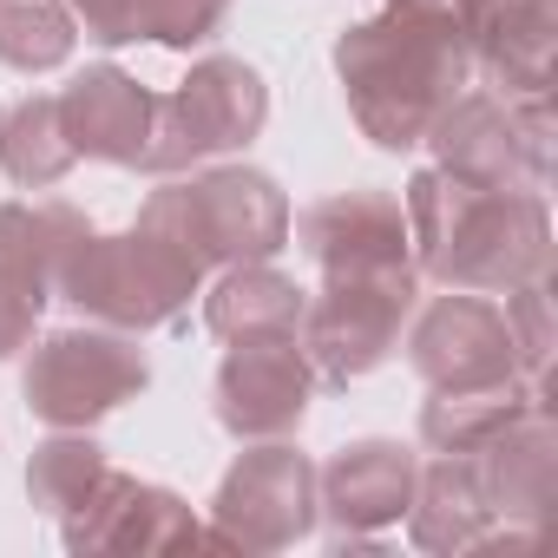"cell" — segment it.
Returning <instances> with one entry per match:
<instances>
[{
  "mask_svg": "<svg viewBox=\"0 0 558 558\" xmlns=\"http://www.w3.org/2000/svg\"><path fill=\"white\" fill-rule=\"evenodd\" d=\"M138 223H151L171 243H184L204 269L269 263L296 230L283 184H276L269 171H256V165H197L191 178L178 171V178H165L145 197Z\"/></svg>",
  "mask_w": 558,
  "mask_h": 558,
  "instance_id": "cell-4",
  "label": "cell"
},
{
  "mask_svg": "<svg viewBox=\"0 0 558 558\" xmlns=\"http://www.w3.org/2000/svg\"><path fill=\"white\" fill-rule=\"evenodd\" d=\"M336 80L368 145L414 151L427 125L466 93L473 53L447 0H388L375 21H355L336 40Z\"/></svg>",
  "mask_w": 558,
  "mask_h": 558,
  "instance_id": "cell-1",
  "label": "cell"
},
{
  "mask_svg": "<svg viewBox=\"0 0 558 558\" xmlns=\"http://www.w3.org/2000/svg\"><path fill=\"white\" fill-rule=\"evenodd\" d=\"M204 263L171 243L165 230L151 223H132L119 236H99L86 230V243L66 256L60 269V290L53 303L80 310L86 323L99 329H119V336H145V329H165L191 310V296H204Z\"/></svg>",
  "mask_w": 558,
  "mask_h": 558,
  "instance_id": "cell-3",
  "label": "cell"
},
{
  "mask_svg": "<svg viewBox=\"0 0 558 558\" xmlns=\"http://www.w3.org/2000/svg\"><path fill=\"white\" fill-rule=\"evenodd\" d=\"M532 401H545V395L525 388L519 375L512 381H486V388H427L421 440H427V453H473Z\"/></svg>",
  "mask_w": 558,
  "mask_h": 558,
  "instance_id": "cell-22",
  "label": "cell"
},
{
  "mask_svg": "<svg viewBox=\"0 0 558 558\" xmlns=\"http://www.w3.org/2000/svg\"><path fill=\"white\" fill-rule=\"evenodd\" d=\"M303 250L323 283H421L408 210L388 191H336L303 210Z\"/></svg>",
  "mask_w": 558,
  "mask_h": 558,
  "instance_id": "cell-10",
  "label": "cell"
},
{
  "mask_svg": "<svg viewBox=\"0 0 558 558\" xmlns=\"http://www.w3.org/2000/svg\"><path fill=\"white\" fill-rule=\"evenodd\" d=\"M112 473L106 447L93 440V427H53L34 460H27V499L47 512V519H66L73 506H86V493Z\"/></svg>",
  "mask_w": 558,
  "mask_h": 558,
  "instance_id": "cell-23",
  "label": "cell"
},
{
  "mask_svg": "<svg viewBox=\"0 0 558 558\" xmlns=\"http://www.w3.org/2000/svg\"><path fill=\"white\" fill-rule=\"evenodd\" d=\"M473 73L499 86V99L551 93V53H558V0H447Z\"/></svg>",
  "mask_w": 558,
  "mask_h": 558,
  "instance_id": "cell-16",
  "label": "cell"
},
{
  "mask_svg": "<svg viewBox=\"0 0 558 558\" xmlns=\"http://www.w3.org/2000/svg\"><path fill=\"white\" fill-rule=\"evenodd\" d=\"M316 532V460L290 440H243L210 493V525L197 545L223 551H290Z\"/></svg>",
  "mask_w": 558,
  "mask_h": 558,
  "instance_id": "cell-8",
  "label": "cell"
},
{
  "mask_svg": "<svg viewBox=\"0 0 558 558\" xmlns=\"http://www.w3.org/2000/svg\"><path fill=\"white\" fill-rule=\"evenodd\" d=\"M145 388H151V362L138 355V336L99 329V323L40 336L21 368V401L47 427H99Z\"/></svg>",
  "mask_w": 558,
  "mask_h": 558,
  "instance_id": "cell-7",
  "label": "cell"
},
{
  "mask_svg": "<svg viewBox=\"0 0 558 558\" xmlns=\"http://www.w3.org/2000/svg\"><path fill=\"white\" fill-rule=\"evenodd\" d=\"M53 99H60L66 138H73L80 158H99V165H125V171H138L145 138H151V93H145L125 66L99 60V66L73 73Z\"/></svg>",
  "mask_w": 558,
  "mask_h": 558,
  "instance_id": "cell-17",
  "label": "cell"
},
{
  "mask_svg": "<svg viewBox=\"0 0 558 558\" xmlns=\"http://www.w3.org/2000/svg\"><path fill=\"white\" fill-rule=\"evenodd\" d=\"M466 460H473V480H480V493L493 506V525L545 532V519L558 506V427H551V401L519 408Z\"/></svg>",
  "mask_w": 558,
  "mask_h": 558,
  "instance_id": "cell-15",
  "label": "cell"
},
{
  "mask_svg": "<svg viewBox=\"0 0 558 558\" xmlns=\"http://www.w3.org/2000/svg\"><path fill=\"white\" fill-rule=\"evenodd\" d=\"M223 21H230V0H151L145 40H158V47H171V53H191V47L217 40Z\"/></svg>",
  "mask_w": 558,
  "mask_h": 558,
  "instance_id": "cell-26",
  "label": "cell"
},
{
  "mask_svg": "<svg viewBox=\"0 0 558 558\" xmlns=\"http://www.w3.org/2000/svg\"><path fill=\"white\" fill-rule=\"evenodd\" d=\"M269 125V86L250 60L210 53L191 66L184 86H171L165 99H151V138L138 171L151 178H178L197 165H217L230 151H243L256 132Z\"/></svg>",
  "mask_w": 558,
  "mask_h": 558,
  "instance_id": "cell-6",
  "label": "cell"
},
{
  "mask_svg": "<svg viewBox=\"0 0 558 558\" xmlns=\"http://www.w3.org/2000/svg\"><path fill=\"white\" fill-rule=\"evenodd\" d=\"M40 296L34 290H21L14 276H0V362H14V355H27L34 349V329H40Z\"/></svg>",
  "mask_w": 558,
  "mask_h": 558,
  "instance_id": "cell-28",
  "label": "cell"
},
{
  "mask_svg": "<svg viewBox=\"0 0 558 558\" xmlns=\"http://www.w3.org/2000/svg\"><path fill=\"white\" fill-rule=\"evenodd\" d=\"M60 538L80 558H93V551H184L204 538V525L171 486H151V480H132L112 466L86 493V506H73L60 519Z\"/></svg>",
  "mask_w": 558,
  "mask_h": 558,
  "instance_id": "cell-14",
  "label": "cell"
},
{
  "mask_svg": "<svg viewBox=\"0 0 558 558\" xmlns=\"http://www.w3.org/2000/svg\"><path fill=\"white\" fill-rule=\"evenodd\" d=\"M414 303H421V283H323V296H310L303 329H296L316 381L349 388L375 375L395 355Z\"/></svg>",
  "mask_w": 558,
  "mask_h": 558,
  "instance_id": "cell-9",
  "label": "cell"
},
{
  "mask_svg": "<svg viewBox=\"0 0 558 558\" xmlns=\"http://www.w3.org/2000/svg\"><path fill=\"white\" fill-rule=\"evenodd\" d=\"M73 165H80V151L66 138V119H60L53 93H27L0 112V171L21 191H53V184L73 178Z\"/></svg>",
  "mask_w": 558,
  "mask_h": 558,
  "instance_id": "cell-21",
  "label": "cell"
},
{
  "mask_svg": "<svg viewBox=\"0 0 558 558\" xmlns=\"http://www.w3.org/2000/svg\"><path fill=\"white\" fill-rule=\"evenodd\" d=\"M414 269L440 290L506 296L525 283H551V210L545 191H480L447 178L440 165L414 171L401 191Z\"/></svg>",
  "mask_w": 558,
  "mask_h": 558,
  "instance_id": "cell-2",
  "label": "cell"
},
{
  "mask_svg": "<svg viewBox=\"0 0 558 558\" xmlns=\"http://www.w3.org/2000/svg\"><path fill=\"white\" fill-rule=\"evenodd\" d=\"M80 47L66 0H0V66L14 73H60Z\"/></svg>",
  "mask_w": 558,
  "mask_h": 558,
  "instance_id": "cell-24",
  "label": "cell"
},
{
  "mask_svg": "<svg viewBox=\"0 0 558 558\" xmlns=\"http://www.w3.org/2000/svg\"><path fill=\"white\" fill-rule=\"evenodd\" d=\"M310 401H316V368L296 336L230 342L210 381V414L230 440H290L310 421Z\"/></svg>",
  "mask_w": 558,
  "mask_h": 558,
  "instance_id": "cell-11",
  "label": "cell"
},
{
  "mask_svg": "<svg viewBox=\"0 0 558 558\" xmlns=\"http://www.w3.org/2000/svg\"><path fill=\"white\" fill-rule=\"evenodd\" d=\"M434 151V165L460 184H480V191H545L551 184V158H558V138H551V93H519V99H499V93H460L421 138Z\"/></svg>",
  "mask_w": 558,
  "mask_h": 558,
  "instance_id": "cell-5",
  "label": "cell"
},
{
  "mask_svg": "<svg viewBox=\"0 0 558 558\" xmlns=\"http://www.w3.org/2000/svg\"><path fill=\"white\" fill-rule=\"evenodd\" d=\"M421 480V453L401 440H349L316 466V519H329L336 545H375L388 525H401Z\"/></svg>",
  "mask_w": 558,
  "mask_h": 558,
  "instance_id": "cell-13",
  "label": "cell"
},
{
  "mask_svg": "<svg viewBox=\"0 0 558 558\" xmlns=\"http://www.w3.org/2000/svg\"><path fill=\"white\" fill-rule=\"evenodd\" d=\"M93 217L66 197H40V204H0V276H14L21 290H34L40 303H53L66 256L86 243Z\"/></svg>",
  "mask_w": 558,
  "mask_h": 558,
  "instance_id": "cell-20",
  "label": "cell"
},
{
  "mask_svg": "<svg viewBox=\"0 0 558 558\" xmlns=\"http://www.w3.org/2000/svg\"><path fill=\"white\" fill-rule=\"evenodd\" d=\"M66 14H73V27L93 40V47H132V40H145V27H151V0H66Z\"/></svg>",
  "mask_w": 558,
  "mask_h": 558,
  "instance_id": "cell-27",
  "label": "cell"
},
{
  "mask_svg": "<svg viewBox=\"0 0 558 558\" xmlns=\"http://www.w3.org/2000/svg\"><path fill=\"white\" fill-rule=\"evenodd\" d=\"M408 368L427 388H486V381H512V342H506V316L493 296L473 290H447L434 303H414L408 316Z\"/></svg>",
  "mask_w": 558,
  "mask_h": 558,
  "instance_id": "cell-12",
  "label": "cell"
},
{
  "mask_svg": "<svg viewBox=\"0 0 558 558\" xmlns=\"http://www.w3.org/2000/svg\"><path fill=\"white\" fill-rule=\"evenodd\" d=\"M408 538L421 551H480L486 532H493V506L473 480V460L466 453H434L421 460V480H414V499H408Z\"/></svg>",
  "mask_w": 558,
  "mask_h": 558,
  "instance_id": "cell-19",
  "label": "cell"
},
{
  "mask_svg": "<svg viewBox=\"0 0 558 558\" xmlns=\"http://www.w3.org/2000/svg\"><path fill=\"white\" fill-rule=\"evenodd\" d=\"M499 316H506V342H512V368H519V381L545 395V375H551V349H558L551 283H525V290H506Z\"/></svg>",
  "mask_w": 558,
  "mask_h": 558,
  "instance_id": "cell-25",
  "label": "cell"
},
{
  "mask_svg": "<svg viewBox=\"0 0 558 558\" xmlns=\"http://www.w3.org/2000/svg\"><path fill=\"white\" fill-rule=\"evenodd\" d=\"M310 310V290H296V276L276 263H230L217 269V283L204 290V329L230 342H269V336H296Z\"/></svg>",
  "mask_w": 558,
  "mask_h": 558,
  "instance_id": "cell-18",
  "label": "cell"
}]
</instances>
